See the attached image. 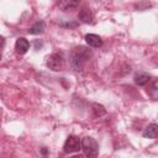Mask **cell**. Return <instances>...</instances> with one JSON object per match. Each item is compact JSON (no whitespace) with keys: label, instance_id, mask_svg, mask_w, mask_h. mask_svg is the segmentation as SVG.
Returning a JSON list of instances; mask_svg holds the SVG:
<instances>
[{"label":"cell","instance_id":"3957f363","mask_svg":"<svg viewBox=\"0 0 158 158\" xmlns=\"http://www.w3.org/2000/svg\"><path fill=\"white\" fill-rule=\"evenodd\" d=\"M63 62H64L63 54H62L60 52H54V53H52V54L47 58V63H46V64H47V67H48L51 70L58 72V70L62 69Z\"/></svg>","mask_w":158,"mask_h":158},{"label":"cell","instance_id":"ba28073f","mask_svg":"<svg viewBox=\"0 0 158 158\" xmlns=\"http://www.w3.org/2000/svg\"><path fill=\"white\" fill-rule=\"evenodd\" d=\"M142 135L146 138H157L158 137V125L157 123H149L144 128Z\"/></svg>","mask_w":158,"mask_h":158},{"label":"cell","instance_id":"4fadbf2b","mask_svg":"<svg viewBox=\"0 0 158 158\" xmlns=\"http://www.w3.org/2000/svg\"><path fill=\"white\" fill-rule=\"evenodd\" d=\"M147 93H148V95L152 99H157L158 98V79L152 83V85L149 86V89H147Z\"/></svg>","mask_w":158,"mask_h":158},{"label":"cell","instance_id":"7a4b0ae2","mask_svg":"<svg viewBox=\"0 0 158 158\" xmlns=\"http://www.w3.org/2000/svg\"><path fill=\"white\" fill-rule=\"evenodd\" d=\"M81 149L86 158H96L99 154V144L93 137H84L81 139Z\"/></svg>","mask_w":158,"mask_h":158},{"label":"cell","instance_id":"30bf717a","mask_svg":"<svg viewBox=\"0 0 158 158\" xmlns=\"http://www.w3.org/2000/svg\"><path fill=\"white\" fill-rule=\"evenodd\" d=\"M44 31V22L42 20L35 22L30 28H28V33L30 35H40Z\"/></svg>","mask_w":158,"mask_h":158},{"label":"cell","instance_id":"2e32d148","mask_svg":"<svg viewBox=\"0 0 158 158\" xmlns=\"http://www.w3.org/2000/svg\"><path fill=\"white\" fill-rule=\"evenodd\" d=\"M42 47H43V42H42L41 40H36V41H35V49H36V51H40Z\"/></svg>","mask_w":158,"mask_h":158},{"label":"cell","instance_id":"8992f818","mask_svg":"<svg viewBox=\"0 0 158 158\" xmlns=\"http://www.w3.org/2000/svg\"><path fill=\"white\" fill-rule=\"evenodd\" d=\"M15 49L19 54H25L30 49V42L25 37H20L15 43Z\"/></svg>","mask_w":158,"mask_h":158},{"label":"cell","instance_id":"9a60e30c","mask_svg":"<svg viewBox=\"0 0 158 158\" xmlns=\"http://www.w3.org/2000/svg\"><path fill=\"white\" fill-rule=\"evenodd\" d=\"M58 23H59V26L65 27V28H74V27H77V26L79 25V22H78V21H75V20H67L65 22L59 21Z\"/></svg>","mask_w":158,"mask_h":158},{"label":"cell","instance_id":"ac0fdd59","mask_svg":"<svg viewBox=\"0 0 158 158\" xmlns=\"http://www.w3.org/2000/svg\"><path fill=\"white\" fill-rule=\"evenodd\" d=\"M4 47H5V38L2 37L1 38V48H4Z\"/></svg>","mask_w":158,"mask_h":158},{"label":"cell","instance_id":"e0dca14e","mask_svg":"<svg viewBox=\"0 0 158 158\" xmlns=\"http://www.w3.org/2000/svg\"><path fill=\"white\" fill-rule=\"evenodd\" d=\"M41 153H42V154L46 157V156L48 154V149H47L46 147H42V148H41Z\"/></svg>","mask_w":158,"mask_h":158},{"label":"cell","instance_id":"5bb4252c","mask_svg":"<svg viewBox=\"0 0 158 158\" xmlns=\"http://www.w3.org/2000/svg\"><path fill=\"white\" fill-rule=\"evenodd\" d=\"M149 7H152V2L148 1H138L135 4V9L137 11H143V10H148Z\"/></svg>","mask_w":158,"mask_h":158},{"label":"cell","instance_id":"9c48e42d","mask_svg":"<svg viewBox=\"0 0 158 158\" xmlns=\"http://www.w3.org/2000/svg\"><path fill=\"white\" fill-rule=\"evenodd\" d=\"M58 6L60 10L68 11V10H73L77 6H79V1L78 0H62L58 2Z\"/></svg>","mask_w":158,"mask_h":158},{"label":"cell","instance_id":"5b68a950","mask_svg":"<svg viewBox=\"0 0 158 158\" xmlns=\"http://www.w3.org/2000/svg\"><path fill=\"white\" fill-rule=\"evenodd\" d=\"M85 42L90 46V47H94V48H99L102 46L104 41L100 36L98 35H94V33H88L85 35Z\"/></svg>","mask_w":158,"mask_h":158},{"label":"cell","instance_id":"8fae6325","mask_svg":"<svg viewBox=\"0 0 158 158\" xmlns=\"http://www.w3.org/2000/svg\"><path fill=\"white\" fill-rule=\"evenodd\" d=\"M149 79H151V77L148 74H146V73H137L135 75V83L137 85H139V86L146 85L149 81Z\"/></svg>","mask_w":158,"mask_h":158},{"label":"cell","instance_id":"7c38bea8","mask_svg":"<svg viewBox=\"0 0 158 158\" xmlns=\"http://www.w3.org/2000/svg\"><path fill=\"white\" fill-rule=\"evenodd\" d=\"M91 110H93V112H94V116L95 117H101V116H104L105 114H106V110H105V107L102 106V105H100V104H98V102H94L93 105H91Z\"/></svg>","mask_w":158,"mask_h":158},{"label":"cell","instance_id":"52a82bcc","mask_svg":"<svg viewBox=\"0 0 158 158\" xmlns=\"http://www.w3.org/2000/svg\"><path fill=\"white\" fill-rule=\"evenodd\" d=\"M93 19H94V15L89 9H81L78 12V20L83 23H91Z\"/></svg>","mask_w":158,"mask_h":158},{"label":"cell","instance_id":"d6986e66","mask_svg":"<svg viewBox=\"0 0 158 158\" xmlns=\"http://www.w3.org/2000/svg\"><path fill=\"white\" fill-rule=\"evenodd\" d=\"M70 158H83L81 156H74V157H70Z\"/></svg>","mask_w":158,"mask_h":158},{"label":"cell","instance_id":"277c9868","mask_svg":"<svg viewBox=\"0 0 158 158\" xmlns=\"http://www.w3.org/2000/svg\"><path fill=\"white\" fill-rule=\"evenodd\" d=\"M79 149H81V141L79 139V137L77 136H68V138L65 139L63 151L65 153H74L78 152Z\"/></svg>","mask_w":158,"mask_h":158},{"label":"cell","instance_id":"6da1fadb","mask_svg":"<svg viewBox=\"0 0 158 158\" xmlns=\"http://www.w3.org/2000/svg\"><path fill=\"white\" fill-rule=\"evenodd\" d=\"M91 56H93V52L84 46L73 48L69 54V64L72 69H74L75 72H81L85 63L91 58Z\"/></svg>","mask_w":158,"mask_h":158}]
</instances>
